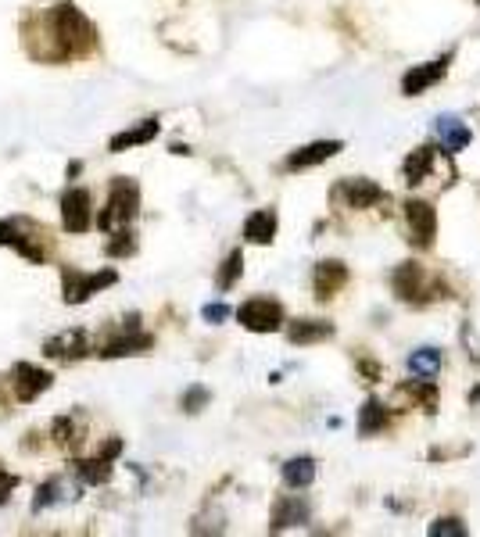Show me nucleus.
<instances>
[{
  "label": "nucleus",
  "instance_id": "obj_18",
  "mask_svg": "<svg viewBox=\"0 0 480 537\" xmlns=\"http://www.w3.org/2000/svg\"><path fill=\"white\" fill-rule=\"evenodd\" d=\"M348 283V265L337 262V258H323L316 265V273H312V287H316V298L319 301H330L337 298V290Z\"/></svg>",
  "mask_w": 480,
  "mask_h": 537
},
{
  "label": "nucleus",
  "instance_id": "obj_7",
  "mask_svg": "<svg viewBox=\"0 0 480 537\" xmlns=\"http://www.w3.org/2000/svg\"><path fill=\"white\" fill-rule=\"evenodd\" d=\"M155 348V337L147 330H140L137 326V316H129L126 326H119V333H112V337H104L101 344H97V355L101 358H133V355H147V351Z\"/></svg>",
  "mask_w": 480,
  "mask_h": 537
},
{
  "label": "nucleus",
  "instance_id": "obj_34",
  "mask_svg": "<svg viewBox=\"0 0 480 537\" xmlns=\"http://www.w3.org/2000/svg\"><path fill=\"white\" fill-rule=\"evenodd\" d=\"M463 348H466V355H470L473 362H477V366H480V344H477V333H473V326H470V323L463 326Z\"/></svg>",
  "mask_w": 480,
  "mask_h": 537
},
{
  "label": "nucleus",
  "instance_id": "obj_2",
  "mask_svg": "<svg viewBox=\"0 0 480 537\" xmlns=\"http://www.w3.org/2000/svg\"><path fill=\"white\" fill-rule=\"evenodd\" d=\"M0 248L15 251L29 265H47L51 262V233L29 215H8V219H0Z\"/></svg>",
  "mask_w": 480,
  "mask_h": 537
},
{
  "label": "nucleus",
  "instance_id": "obj_25",
  "mask_svg": "<svg viewBox=\"0 0 480 537\" xmlns=\"http://www.w3.org/2000/svg\"><path fill=\"white\" fill-rule=\"evenodd\" d=\"M316 459L312 455H294V459L283 462V484L291 487V491H305V487L316 484Z\"/></svg>",
  "mask_w": 480,
  "mask_h": 537
},
{
  "label": "nucleus",
  "instance_id": "obj_20",
  "mask_svg": "<svg viewBox=\"0 0 480 537\" xmlns=\"http://www.w3.org/2000/svg\"><path fill=\"white\" fill-rule=\"evenodd\" d=\"M79 491H83V484H69L65 477H51L47 484L36 487V498H33V512H43L51 509V505H65V502H76Z\"/></svg>",
  "mask_w": 480,
  "mask_h": 537
},
{
  "label": "nucleus",
  "instance_id": "obj_10",
  "mask_svg": "<svg viewBox=\"0 0 480 537\" xmlns=\"http://www.w3.org/2000/svg\"><path fill=\"white\" fill-rule=\"evenodd\" d=\"M334 201L341 208H352V212H366V208H377L387 205V190L380 183L366 176H355V179H341L334 187Z\"/></svg>",
  "mask_w": 480,
  "mask_h": 537
},
{
  "label": "nucleus",
  "instance_id": "obj_1",
  "mask_svg": "<svg viewBox=\"0 0 480 537\" xmlns=\"http://www.w3.org/2000/svg\"><path fill=\"white\" fill-rule=\"evenodd\" d=\"M36 26H40V40H43L29 47V54L36 61H76V58H90L97 51L94 22L76 4H69V0H61V4L43 11Z\"/></svg>",
  "mask_w": 480,
  "mask_h": 537
},
{
  "label": "nucleus",
  "instance_id": "obj_14",
  "mask_svg": "<svg viewBox=\"0 0 480 537\" xmlns=\"http://www.w3.org/2000/svg\"><path fill=\"white\" fill-rule=\"evenodd\" d=\"M58 212H61V230L86 233L90 226H94V201H90V190L69 187L58 197Z\"/></svg>",
  "mask_w": 480,
  "mask_h": 537
},
{
  "label": "nucleus",
  "instance_id": "obj_6",
  "mask_svg": "<svg viewBox=\"0 0 480 537\" xmlns=\"http://www.w3.org/2000/svg\"><path fill=\"white\" fill-rule=\"evenodd\" d=\"M119 283L115 269H97V273H83V269H72V265H61V301L65 305H86V301L101 294L104 287Z\"/></svg>",
  "mask_w": 480,
  "mask_h": 537
},
{
  "label": "nucleus",
  "instance_id": "obj_32",
  "mask_svg": "<svg viewBox=\"0 0 480 537\" xmlns=\"http://www.w3.org/2000/svg\"><path fill=\"white\" fill-rule=\"evenodd\" d=\"M18 484H22V480H18V473H11V469L0 466V505L11 502V495L18 491Z\"/></svg>",
  "mask_w": 480,
  "mask_h": 537
},
{
  "label": "nucleus",
  "instance_id": "obj_19",
  "mask_svg": "<svg viewBox=\"0 0 480 537\" xmlns=\"http://www.w3.org/2000/svg\"><path fill=\"white\" fill-rule=\"evenodd\" d=\"M434 137L441 140V147H445L448 154H459L470 147L473 129L466 126L459 115H438V119H434Z\"/></svg>",
  "mask_w": 480,
  "mask_h": 537
},
{
  "label": "nucleus",
  "instance_id": "obj_28",
  "mask_svg": "<svg viewBox=\"0 0 480 537\" xmlns=\"http://www.w3.org/2000/svg\"><path fill=\"white\" fill-rule=\"evenodd\" d=\"M240 276H244V251H230V255L223 258V265H219V273H215V287L219 290H233L240 283Z\"/></svg>",
  "mask_w": 480,
  "mask_h": 537
},
{
  "label": "nucleus",
  "instance_id": "obj_23",
  "mask_svg": "<svg viewBox=\"0 0 480 537\" xmlns=\"http://www.w3.org/2000/svg\"><path fill=\"white\" fill-rule=\"evenodd\" d=\"M312 520V505L298 495H287L276 502L273 509V527L269 530H291V527H305Z\"/></svg>",
  "mask_w": 480,
  "mask_h": 537
},
{
  "label": "nucleus",
  "instance_id": "obj_4",
  "mask_svg": "<svg viewBox=\"0 0 480 537\" xmlns=\"http://www.w3.org/2000/svg\"><path fill=\"white\" fill-rule=\"evenodd\" d=\"M140 215V183L129 176H115L108 183V201H104L101 215H97V226L104 233H115V230H126L133 226Z\"/></svg>",
  "mask_w": 480,
  "mask_h": 537
},
{
  "label": "nucleus",
  "instance_id": "obj_13",
  "mask_svg": "<svg viewBox=\"0 0 480 537\" xmlns=\"http://www.w3.org/2000/svg\"><path fill=\"white\" fill-rule=\"evenodd\" d=\"M405 230H409V244L430 248L434 237H438V208L423 201V197H409L405 201Z\"/></svg>",
  "mask_w": 480,
  "mask_h": 537
},
{
  "label": "nucleus",
  "instance_id": "obj_9",
  "mask_svg": "<svg viewBox=\"0 0 480 537\" xmlns=\"http://www.w3.org/2000/svg\"><path fill=\"white\" fill-rule=\"evenodd\" d=\"M122 455V441L119 437H108L101 444V452L97 455H86V459H76V480L86 487H101L112 480L115 473V459Z\"/></svg>",
  "mask_w": 480,
  "mask_h": 537
},
{
  "label": "nucleus",
  "instance_id": "obj_30",
  "mask_svg": "<svg viewBox=\"0 0 480 537\" xmlns=\"http://www.w3.org/2000/svg\"><path fill=\"white\" fill-rule=\"evenodd\" d=\"M427 534L430 537H466L470 534V527H466L459 516H438V520L427 527Z\"/></svg>",
  "mask_w": 480,
  "mask_h": 537
},
{
  "label": "nucleus",
  "instance_id": "obj_31",
  "mask_svg": "<svg viewBox=\"0 0 480 537\" xmlns=\"http://www.w3.org/2000/svg\"><path fill=\"white\" fill-rule=\"evenodd\" d=\"M208 401H212V391H208V387H201V384H194V387H187V391H183L180 409L187 412V416H198Z\"/></svg>",
  "mask_w": 480,
  "mask_h": 537
},
{
  "label": "nucleus",
  "instance_id": "obj_22",
  "mask_svg": "<svg viewBox=\"0 0 480 537\" xmlns=\"http://www.w3.org/2000/svg\"><path fill=\"white\" fill-rule=\"evenodd\" d=\"M158 133H162V122H158V119H144V122H137V126H129V129H122V133H115V137L108 140V151H112V154L133 151V147L151 144Z\"/></svg>",
  "mask_w": 480,
  "mask_h": 537
},
{
  "label": "nucleus",
  "instance_id": "obj_21",
  "mask_svg": "<svg viewBox=\"0 0 480 537\" xmlns=\"http://www.w3.org/2000/svg\"><path fill=\"white\" fill-rule=\"evenodd\" d=\"M276 230H280V215L276 208H258L244 219V240L248 244H258V248H266L276 240Z\"/></svg>",
  "mask_w": 480,
  "mask_h": 537
},
{
  "label": "nucleus",
  "instance_id": "obj_35",
  "mask_svg": "<svg viewBox=\"0 0 480 537\" xmlns=\"http://www.w3.org/2000/svg\"><path fill=\"white\" fill-rule=\"evenodd\" d=\"M359 373L366 376V384H377L380 380V366L377 362H369V358H359Z\"/></svg>",
  "mask_w": 480,
  "mask_h": 537
},
{
  "label": "nucleus",
  "instance_id": "obj_3",
  "mask_svg": "<svg viewBox=\"0 0 480 537\" xmlns=\"http://www.w3.org/2000/svg\"><path fill=\"white\" fill-rule=\"evenodd\" d=\"M391 290H395V298L405 301V305H430V301L448 298V287L438 273H430L427 265L420 262H402L391 273Z\"/></svg>",
  "mask_w": 480,
  "mask_h": 537
},
{
  "label": "nucleus",
  "instance_id": "obj_15",
  "mask_svg": "<svg viewBox=\"0 0 480 537\" xmlns=\"http://www.w3.org/2000/svg\"><path fill=\"white\" fill-rule=\"evenodd\" d=\"M341 151H344V140H312V144L287 154V158H283V169L287 172L312 169V165H323V162H330V158H337Z\"/></svg>",
  "mask_w": 480,
  "mask_h": 537
},
{
  "label": "nucleus",
  "instance_id": "obj_11",
  "mask_svg": "<svg viewBox=\"0 0 480 537\" xmlns=\"http://www.w3.org/2000/svg\"><path fill=\"white\" fill-rule=\"evenodd\" d=\"M233 316L248 333H276L283 326V305L276 298H248Z\"/></svg>",
  "mask_w": 480,
  "mask_h": 537
},
{
  "label": "nucleus",
  "instance_id": "obj_8",
  "mask_svg": "<svg viewBox=\"0 0 480 537\" xmlns=\"http://www.w3.org/2000/svg\"><path fill=\"white\" fill-rule=\"evenodd\" d=\"M86 355H94V337L86 326H69L43 341V358H51V362H79Z\"/></svg>",
  "mask_w": 480,
  "mask_h": 537
},
{
  "label": "nucleus",
  "instance_id": "obj_24",
  "mask_svg": "<svg viewBox=\"0 0 480 537\" xmlns=\"http://www.w3.org/2000/svg\"><path fill=\"white\" fill-rule=\"evenodd\" d=\"M334 333H337V326L326 323V319H294V323L287 326V341L298 344V348H305V344L330 341Z\"/></svg>",
  "mask_w": 480,
  "mask_h": 537
},
{
  "label": "nucleus",
  "instance_id": "obj_16",
  "mask_svg": "<svg viewBox=\"0 0 480 537\" xmlns=\"http://www.w3.org/2000/svg\"><path fill=\"white\" fill-rule=\"evenodd\" d=\"M86 419L79 416V412H69V416H58L51 423V441H54V448H61L65 455H76L79 448L86 444Z\"/></svg>",
  "mask_w": 480,
  "mask_h": 537
},
{
  "label": "nucleus",
  "instance_id": "obj_33",
  "mask_svg": "<svg viewBox=\"0 0 480 537\" xmlns=\"http://www.w3.org/2000/svg\"><path fill=\"white\" fill-rule=\"evenodd\" d=\"M233 316V308L230 305H219V301H215V305H205L201 308V319H205V323H212V326H219V323H226V319Z\"/></svg>",
  "mask_w": 480,
  "mask_h": 537
},
{
  "label": "nucleus",
  "instance_id": "obj_26",
  "mask_svg": "<svg viewBox=\"0 0 480 537\" xmlns=\"http://www.w3.org/2000/svg\"><path fill=\"white\" fill-rule=\"evenodd\" d=\"M441 366H445V351L434 348V344H427V348H416L409 355V373L420 376V380H434V376L441 373Z\"/></svg>",
  "mask_w": 480,
  "mask_h": 537
},
{
  "label": "nucleus",
  "instance_id": "obj_5",
  "mask_svg": "<svg viewBox=\"0 0 480 537\" xmlns=\"http://www.w3.org/2000/svg\"><path fill=\"white\" fill-rule=\"evenodd\" d=\"M402 176L409 187H427V183H434V187H452L455 165L445 147H416V151L405 158Z\"/></svg>",
  "mask_w": 480,
  "mask_h": 537
},
{
  "label": "nucleus",
  "instance_id": "obj_12",
  "mask_svg": "<svg viewBox=\"0 0 480 537\" xmlns=\"http://www.w3.org/2000/svg\"><path fill=\"white\" fill-rule=\"evenodd\" d=\"M8 384H11V394H15V401H22V405H29V401H36L40 394H47L54 387V373H47L43 366H36V362H15L8 373Z\"/></svg>",
  "mask_w": 480,
  "mask_h": 537
},
{
  "label": "nucleus",
  "instance_id": "obj_29",
  "mask_svg": "<svg viewBox=\"0 0 480 537\" xmlns=\"http://www.w3.org/2000/svg\"><path fill=\"white\" fill-rule=\"evenodd\" d=\"M108 237H112L108 244H104V255H108V258H129V255H137L140 240H137V233H133V226L108 233Z\"/></svg>",
  "mask_w": 480,
  "mask_h": 537
},
{
  "label": "nucleus",
  "instance_id": "obj_17",
  "mask_svg": "<svg viewBox=\"0 0 480 537\" xmlns=\"http://www.w3.org/2000/svg\"><path fill=\"white\" fill-rule=\"evenodd\" d=\"M448 58H452V54H448ZM448 58H441V61H427V65H412V69L402 76V94H405V97H420V94H427L430 86L441 83V79L448 76Z\"/></svg>",
  "mask_w": 480,
  "mask_h": 537
},
{
  "label": "nucleus",
  "instance_id": "obj_27",
  "mask_svg": "<svg viewBox=\"0 0 480 537\" xmlns=\"http://www.w3.org/2000/svg\"><path fill=\"white\" fill-rule=\"evenodd\" d=\"M387 427V405L380 398H369L359 409V434L362 437H377Z\"/></svg>",
  "mask_w": 480,
  "mask_h": 537
}]
</instances>
